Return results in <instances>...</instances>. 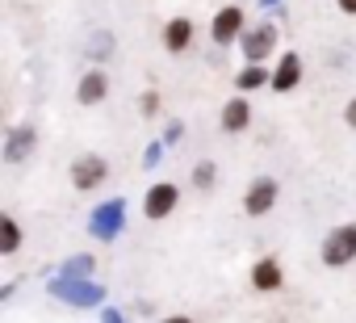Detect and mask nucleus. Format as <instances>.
<instances>
[{
  "mask_svg": "<svg viewBox=\"0 0 356 323\" xmlns=\"http://www.w3.org/2000/svg\"><path fill=\"white\" fill-rule=\"evenodd\" d=\"M47 294H51L55 302L76 306V310H101V306H109V302H105L109 290H105L101 281H92V277H55V273H51Z\"/></svg>",
  "mask_w": 356,
  "mask_h": 323,
  "instance_id": "obj_1",
  "label": "nucleus"
},
{
  "mask_svg": "<svg viewBox=\"0 0 356 323\" xmlns=\"http://www.w3.org/2000/svg\"><path fill=\"white\" fill-rule=\"evenodd\" d=\"M277 42H281V26L273 17H260L239 38V55H243V63H268L273 51H277Z\"/></svg>",
  "mask_w": 356,
  "mask_h": 323,
  "instance_id": "obj_2",
  "label": "nucleus"
},
{
  "mask_svg": "<svg viewBox=\"0 0 356 323\" xmlns=\"http://www.w3.org/2000/svg\"><path fill=\"white\" fill-rule=\"evenodd\" d=\"M126 231V198H105L101 206H92L88 214V235L97 244H113Z\"/></svg>",
  "mask_w": 356,
  "mask_h": 323,
  "instance_id": "obj_3",
  "label": "nucleus"
},
{
  "mask_svg": "<svg viewBox=\"0 0 356 323\" xmlns=\"http://www.w3.org/2000/svg\"><path fill=\"white\" fill-rule=\"evenodd\" d=\"M318 260H323L327 269H348V265L356 260V223L331 227V231L323 235V244H318Z\"/></svg>",
  "mask_w": 356,
  "mask_h": 323,
  "instance_id": "obj_4",
  "label": "nucleus"
},
{
  "mask_svg": "<svg viewBox=\"0 0 356 323\" xmlns=\"http://www.w3.org/2000/svg\"><path fill=\"white\" fill-rule=\"evenodd\" d=\"M248 34V13L239 5H222L210 17V42L214 47H239V38Z\"/></svg>",
  "mask_w": 356,
  "mask_h": 323,
  "instance_id": "obj_5",
  "label": "nucleus"
},
{
  "mask_svg": "<svg viewBox=\"0 0 356 323\" xmlns=\"http://www.w3.org/2000/svg\"><path fill=\"white\" fill-rule=\"evenodd\" d=\"M176 206H181V185H172V181H155V185H147V194H143V219L163 223V219L176 214Z\"/></svg>",
  "mask_w": 356,
  "mask_h": 323,
  "instance_id": "obj_6",
  "label": "nucleus"
},
{
  "mask_svg": "<svg viewBox=\"0 0 356 323\" xmlns=\"http://www.w3.org/2000/svg\"><path fill=\"white\" fill-rule=\"evenodd\" d=\"M109 181V159L105 155H76L72 159V189L76 194H92V189H101Z\"/></svg>",
  "mask_w": 356,
  "mask_h": 323,
  "instance_id": "obj_7",
  "label": "nucleus"
},
{
  "mask_svg": "<svg viewBox=\"0 0 356 323\" xmlns=\"http://www.w3.org/2000/svg\"><path fill=\"white\" fill-rule=\"evenodd\" d=\"M34 147H38V130L30 126V122H17V126H9L5 130V164H26V159L34 155Z\"/></svg>",
  "mask_w": 356,
  "mask_h": 323,
  "instance_id": "obj_8",
  "label": "nucleus"
},
{
  "mask_svg": "<svg viewBox=\"0 0 356 323\" xmlns=\"http://www.w3.org/2000/svg\"><path fill=\"white\" fill-rule=\"evenodd\" d=\"M277 198H281V185H277V177H256V181L248 185V194H243V214H252V219H264V214L277 206Z\"/></svg>",
  "mask_w": 356,
  "mask_h": 323,
  "instance_id": "obj_9",
  "label": "nucleus"
},
{
  "mask_svg": "<svg viewBox=\"0 0 356 323\" xmlns=\"http://www.w3.org/2000/svg\"><path fill=\"white\" fill-rule=\"evenodd\" d=\"M302 84V55L298 51H281L277 63H273V93H293Z\"/></svg>",
  "mask_w": 356,
  "mask_h": 323,
  "instance_id": "obj_10",
  "label": "nucleus"
},
{
  "mask_svg": "<svg viewBox=\"0 0 356 323\" xmlns=\"http://www.w3.org/2000/svg\"><path fill=\"white\" fill-rule=\"evenodd\" d=\"M248 277H252V290H260V294H281V290H285V269H281V260H273V256H260Z\"/></svg>",
  "mask_w": 356,
  "mask_h": 323,
  "instance_id": "obj_11",
  "label": "nucleus"
},
{
  "mask_svg": "<svg viewBox=\"0 0 356 323\" xmlns=\"http://www.w3.org/2000/svg\"><path fill=\"white\" fill-rule=\"evenodd\" d=\"M193 34H197V26H193L189 17H168L159 38H163V51H168V55H185V51L193 47Z\"/></svg>",
  "mask_w": 356,
  "mask_h": 323,
  "instance_id": "obj_12",
  "label": "nucleus"
},
{
  "mask_svg": "<svg viewBox=\"0 0 356 323\" xmlns=\"http://www.w3.org/2000/svg\"><path fill=\"white\" fill-rule=\"evenodd\" d=\"M109 97V76H105V68H88L84 76H80V84H76V101L80 105H101Z\"/></svg>",
  "mask_w": 356,
  "mask_h": 323,
  "instance_id": "obj_13",
  "label": "nucleus"
},
{
  "mask_svg": "<svg viewBox=\"0 0 356 323\" xmlns=\"http://www.w3.org/2000/svg\"><path fill=\"white\" fill-rule=\"evenodd\" d=\"M218 126H222L227 134H243V130L252 126V101H248L243 93H235V97L222 105V118H218Z\"/></svg>",
  "mask_w": 356,
  "mask_h": 323,
  "instance_id": "obj_14",
  "label": "nucleus"
},
{
  "mask_svg": "<svg viewBox=\"0 0 356 323\" xmlns=\"http://www.w3.org/2000/svg\"><path fill=\"white\" fill-rule=\"evenodd\" d=\"M256 88H273V68L268 63H243L235 72V93H256Z\"/></svg>",
  "mask_w": 356,
  "mask_h": 323,
  "instance_id": "obj_15",
  "label": "nucleus"
},
{
  "mask_svg": "<svg viewBox=\"0 0 356 323\" xmlns=\"http://www.w3.org/2000/svg\"><path fill=\"white\" fill-rule=\"evenodd\" d=\"M22 252V227L13 214H0V256H17Z\"/></svg>",
  "mask_w": 356,
  "mask_h": 323,
  "instance_id": "obj_16",
  "label": "nucleus"
},
{
  "mask_svg": "<svg viewBox=\"0 0 356 323\" xmlns=\"http://www.w3.org/2000/svg\"><path fill=\"white\" fill-rule=\"evenodd\" d=\"M92 269H97V256L80 252V256H67V260L55 269V277H92Z\"/></svg>",
  "mask_w": 356,
  "mask_h": 323,
  "instance_id": "obj_17",
  "label": "nucleus"
},
{
  "mask_svg": "<svg viewBox=\"0 0 356 323\" xmlns=\"http://www.w3.org/2000/svg\"><path fill=\"white\" fill-rule=\"evenodd\" d=\"M189 181H193V189H214L218 185V164H214V159H197Z\"/></svg>",
  "mask_w": 356,
  "mask_h": 323,
  "instance_id": "obj_18",
  "label": "nucleus"
},
{
  "mask_svg": "<svg viewBox=\"0 0 356 323\" xmlns=\"http://www.w3.org/2000/svg\"><path fill=\"white\" fill-rule=\"evenodd\" d=\"M84 55H88L92 63H105V59L113 55V34H109V30L92 34V38H88V51H84Z\"/></svg>",
  "mask_w": 356,
  "mask_h": 323,
  "instance_id": "obj_19",
  "label": "nucleus"
},
{
  "mask_svg": "<svg viewBox=\"0 0 356 323\" xmlns=\"http://www.w3.org/2000/svg\"><path fill=\"white\" fill-rule=\"evenodd\" d=\"M163 151H168V143H163V139H151V143L143 147V168H147V173H155V168L163 164Z\"/></svg>",
  "mask_w": 356,
  "mask_h": 323,
  "instance_id": "obj_20",
  "label": "nucleus"
},
{
  "mask_svg": "<svg viewBox=\"0 0 356 323\" xmlns=\"http://www.w3.org/2000/svg\"><path fill=\"white\" fill-rule=\"evenodd\" d=\"M159 139H163L168 147H176V143L185 139V122H181V118H168V122H163V134H159Z\"/></svg>",
  "mask_w": 356,
  "mask_h": 323,
  "instance_id": "obj_21",
  "label": "nucleus"
},
{
  "mask_svg": "<svg viewBox=\"0 0 356 323\" xmlns=\"http://www.w3.org/2000/svg\"><path fill=\"white\" fill-rule=\"evenodd\" d=\"M138 109H143V118H159V93L147 88V93L138 97Z\"/></svg>",
  "mask_w": 356,
  "mask_h": 323,
  "instance_id": "obj_22",
  "label": "nucleus"
},
{
  "mask_svg": "<svg viewBox=\"0 0 356 323\" xmlns=\"http://www.w3.org/2000/svg\"><path fill=\"white\" fill-rule=\"evenodd\" d=\"M101 323H130L118 306H101Z\"/></svg>",
  "mask_w": 356,
  "mask_h": 323,
  "instance_id": "obj_23",
  "label": "nucleus"
},
{
  "mask_svg": "<svg viewBox=\"0 0 356 323\" xmlns=\"http://www.w3.org/2000/svg\"><path fill=\"white\" fill-rule=\"evenodd\" d=\"M343 126H348V130H356V97L343 105Z\"/></svg>",
  "mask_w": 356,
  "mask_h": 323,
  "instance_id": "obj_24",
  "label": "nucleus"
},
{
  "mask_svg": "<svg viewBox=\"0 0 356 323\" xmlns=\"http://www.w3.org/2000/svg\"><path fill=\"white\" fill-rule=\"evenodd\" d=\"M256 5H260V13H277V9L285 5V0H256Z\"/></svg>",
  "mask_w": 356,
  "mask_h": 323,
  "instance_id": "obj_25",
  "label": "nucleus"
},
{
  "mask_svg": "<svg viewBox=\"0 0 356 323\" xmlns=\"http://www.w3.org/2000/svg\"><path fill=\"white\" fill-rule=\"evenodd\" d=\"M335 9L348 13V17H356V0H335Z\"/></svg>",
  "mask_w": 356,
  "mask_h": 323,
  "instance_id": "obj_26",
  "label": "nucleus"
},
{
  "mask_svg": "<svg viewBox=\"0 0 356 323\" xmlns=\"http://www.w3.org/2000/svg\"><path fill=\"white\" fill-rule=\"evenodd\" d=\"M155 323H197V319H189V315H163V319H155Z\"/></svg>",
  "mask_w": 356,
  "mask_h": 323,
  "instance_id": "obj_27",
  "label": "nucleus"
}]
</instances>
